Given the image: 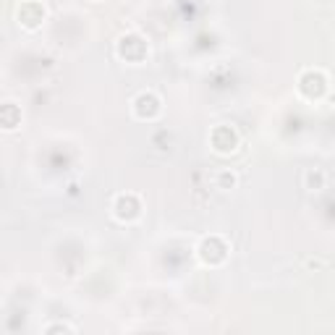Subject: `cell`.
Segmentation results:
<instances>
[{"mask_svg":"<svg viewBox=\"0 0 335 335\" xmlns=\"http://www.w3.org/2000/svg\"><path fill=\"white\" fill-rule=\"evenodd\" d=\"M322 186H325V173H322V170H309V173H306V189L317 191V189H322Z\"/></svg>","mask_w":335,"mask_h":335,"instance_id":"cell-1","label":"cell"},{"mask_svg":"<svg viewBox=\"0 0 335 335\" xmlns=\"http://www.w3.org/2000/svg\"><path fill=\"white\" fill-rule=\"evenodd\" d=\"M231 186H236V175L228 173V170H222L220 173V189H231Z\"/></svg>","mask_w":335,"mask_h":335,"instance_id":"cell-2","label":"cell"},{"mask_svg":"<svg viewBox=\"0 0 335 335\" xmlns=\"http://www.w3.org/2000/svg\"><path fill=\"white\" fill-rule=\"evenodd\" d=\"M55 330H65V332H74V325L58 322V325H48V327H44V332H55Z\"/></svg>","mask_w":335,"mask_h":335,"instance_id":"cell-3","label":"cell"}]
</instances>
